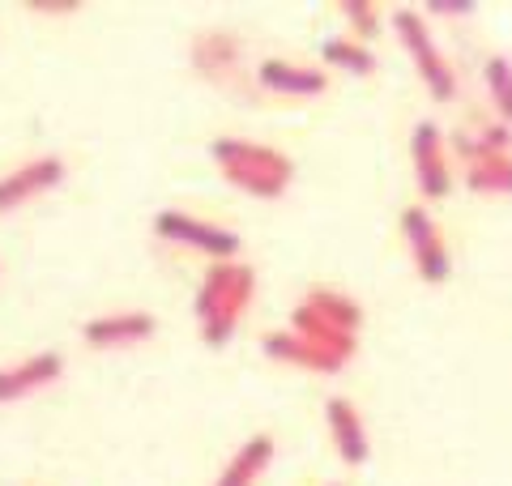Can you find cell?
Returning a JSON list of instances; mask_svg holds the SVG:
<instances>
[{"label":"cell","instance_id":"cell-17","mask_svg":"<svg viewBox=\"0 0 512 486\" xmlns=\"http://www.w3.org/2000/svg\"><path fill=\"white\" fill-rule=\"evenodd\" d=\"M320 56H325L329 69H342L350 77H372L380 69L376 52L367 43H359V39H325L320 43Z\"/></svg>","mask_w":512,"mask_h":486},{"label":"cell","instance_id":"cell-18","mask_svg":"<svg viewBox=\"0 0 512 486\" xmlns=\"http://www.w3.org/2000/svg\"><path fill=\"white\" fill-rule=\"evenodd\" d=\"M312 307V312H320L329 324H338V329L346 333H359V324H363V307L346 295V290H329V286H312L308 290V299H303Z\"/></svg>","mask_w":512,"mask_h":486},{"label":"cell","instance_id":"cell-10","mask_svg":"<svg viewBox=\"0 0 512 486\" xmlns=\"http://www.w3.org/2000/svg\"><path fill=\"white\" fill-rule=\"evenodd\" d=\"M64 376V359L56 350H43V354H30L22 363H5L0 367V405H13V401H26L52 388Z\"/></svg>","mask_w":512,"mask_h":486},{"label":"cell","instance_id":"cell-23","mask_svg":"<svg viewBox=\"0 0 512 486\" xmlns=\"http://www.w3.org/2000/svg\"><path fill=\"white\" fill-rule=\"evenodd\" d=\"M26 9L35 13V18H73L77 9V0H26Z\"/></svg>","mask_w":512,"mask_h":486},{"label":"cell","instance_id":"cell-16","mask_svg":"<svg viewBox=\"0 0 512 486\" xmlns=\"http://www.w3.org/2000/svg\"><path fill=\"white\" fill-rule=\"evenodd\" d=\"M466 188L478 197H512V154H487L466 167Z\"/></svg>","mask_w":512,"mask_h":486},{"label":"cell","instance_id":"cell-20","mask_svg":"<svg viewBox=\"0 0 512 486\" xmlns=\"http://www.w3.org/2000/svg\"><path fill=\"white\" fill-rule=\"evenodd\" d=\"M483 86H487V99L495 107V116H500V124L512 128V60L508 56H487Z\"/></svg>","mask_w":512,"mask_h":486},{"label":"cell","instance_id":"cell-9","mask_svg":"<svg viewBox=\"0 0 512 486\" xmlns=\"http://www.w3.org/2000/svg\"><path fill=\"white\" fill-rule=\"evenodd\" d=\"M158 329V320L150 312H107L82 324V342L90 350H133L141 342H150Z\"/></svg>","mask_w":512,"mask_h":486},{"label":"cell","instance_id":"cell-4","mask_svg":"<svg viewBox=\"0 0 512 486\" xmlns=\"http://www.w3.org/2000/svg\"><path fill=\"white\" fill-rule=\"evenodd\" d=\"M154 235L163 243H171V248H188V252L210 256V265L214 261H235L239 248H244L231 226L192 218V214H184V209H163V214H154Z\"/></svg>","mask_w":512,"mask_h":486},{"label":"cell","instance_id":"cell-24","mask_svg":"<svg viewBox=\"0 0 512 486\" xmlns=\"http://www.w3.org/2000/svg\"><path fill=\"white\" fill-rule=\"evenodd\" d=\"M333 486H342V482H333Z\"/></svg>","mask_w":512,"mask_h":486},{"label":"cell","instance_id":"cell-21","mask_svg":"<svg viewBox=\"0 0 512 486\" xmlns=\"http://www.w3.org/2000/svg\"><path fill=\"white\" fill-rule=\"evenodd\" d=\"M342 18L350 26V39H376L380 35V9L372 5V0H342Z\"/></svg>","mask_w":512,"mask_h":486},{"label":"cell","instance_id":"cell-13","mask_svg":"<svg viewBox=\"0 0 512 486\" xmlns=\"http://www.w3.org/2000/svg\"><path fill=\"white\" fill-rule=\"evenodd\" d=\"M291 333H299L303 342L320 346L329 359H338L342 367L355 359V350H359V333H346V329H338V324H329L320 312H312L308 303H299L291 312Z\"/></svg>","mask_w":512,"mask_h":486},{"label":"cell","instance_id":"cell-8","mask_svg":"<svg viewBox=\"0 0 512 486\" xmlns=\"http://www.w3.org/2000/svg\"><path fill=\"white\" fill-rule=\"evenodd\" d=\"M188 64L210 81V86H235L239 64H244V47H239L231 30H201L188 47Z\"/></svg>","mask_w":512,"mask_h":486},{"label":"cell","instance_id":"cell-7","mask_svg":"<svg viewBox=\"0 0 512 486\" xmlns=\"http://www.w3.org/2000/svg\"><path fill=\"white\" fill-rule=\"evenodd\" d=\"M64 175H69V167H64L60 154H39L22 167H13L9 175H0V214H18L22 205L43 197V192H56Z\"/></svg>","mask_w":512,"mask_h":486},{"label":"cell","instance_id":"cell-14","mask_svg":"<svg viewBox=\"0 0 512 486\" xmlns=\"http://www.w3.org/2000/svg\"><path fill=\"white\" fill-rule=\"evenodd\" d=\"M261 350H265L274 363H282V367H303V371H316V376H338V371H346L338 359H329V354L320 350V346L303 342V337H299V333H291V329L265 333Z\"/></svg>","mask_w":512,"mask_h":486},{"label":"cell","instance_id":"cell-12","mask_svg":"<svg viewBox=\"0 0 512 486\" xmlns=\"http://www.w3.org/2000/svg\"><path fill=\"white\" fill-rule=\"evenodd\" d=\"M325 423L333 431V448H338V457L346 465H367V457H372V440H367V423L363 414L350 405L346 397H329L325 401Z\"/></svg>","mask_w":512,"mask_h":486},{"label":"cell","instance_id":"cell-19","mask_svg":"<svg viewBox=\"0 0 512 486\" xmlns=\"http://www.w3.org/2000/svg\"><path fill=\"white\" fill-rule=\"evenodd\" d=\"M453 150L461 154V158H470V162H478V158H487V154H508L512 150V128L508 124H500V120H491V124H483L478 133H453Z\"/></svg>","mask_w":512,"mask_h":486},{"label":"cell","instance_id":"cell-1","mask_svg":"<svg viewBox=\"0 0 512 486\" xmlns=\"http://www.w3.org/2000/svg\"><path fill=\"white\" fill-rule=\"evenodd\" d=\"M256 295V273L244 261H214L205 269V278L197 286V299H192V316L201 324V342L205 346H227L244 312L252 307Z\"/></svg>","mask_w":512,"mask_h":486},{"label":"cell","instance_id":"cell-22","mask_svg":"<svg viewBox=\"0 0 512 486\" xmlns=\"http://www.w3.org/2000/svg\"><path fill=\"white\" fill-rule=\"evenodd\" d=\"M474 0H427L423 18H436V22H461V18H474Z\"/></svg>","mask_w":512,"mask_h":486},{"label":"cell","instance_id":"cell-11","mask_svg":"<svg viewBox=\"0 0 512 486\" xmlns=\"http://www.w3.org/2000/svg\"><path fill=\"white\" fill-rule=\"evenodd\" d=\"M256 81L269 94H282V99H320L329 90L325 69H316V64H291L282 56H269L256 64Z\"/></svg>","mask_w":512,"mask_h":486},{"label":"cell","instance_id":"cell-2","mask_svg":"<svg viewBox=\"0 0 512 486\" xmlns=\"http://www.w3.org/2000/svg\"><path fill=\"white\" fill-rule=\"evenodd\" d=\"M210 158L218 162L222 180L256 201H278L295 180V162L265 141L218 137V141H210Z\"/></svg>","mask_w":512,"mask_h":486},{"label":"cell","instance_id":"cell-6","mask_svg":"<svg viewBox=\"0 0 512 486\" xmlns=\"http://www.w3.org/2000/svg\"><path fill=\"white\" fill-rule=\"evenodd\" d=\"M410 167H414V184H419L423 201H444L453 192V167H448V150H444V133L436 120H419L410 133Z\"/></svg>","mask_w":512,"mask_h":486},{"label":"cell","instance_id":"cell-15","mask_svg":"<svg viewBox=\"0 0 512 486\" xmlns=\"http://www.w3.org/2000/svg\"><path fill=\"white\" fill-rule=\"evenodd\" d=\"M274 452H278V444H274V435H252V440H244L235 448V457L222 465V474L214 478V486H256L265 478V469L274 465Z\"/></svg>","mask_w":512,"mask_h":486},{"label":"cell","instance_id":"cell-5","mask_svg":"<svg viewBox=\"0 0 512 486\" xmlns=\"http://www.w3.org/2000/svg\"><path fill=\"white\" fill-rule=\"evenodd\" d=\"M402 235H406L414 273H419L427 286H440V282L453 278V256H448V243H444V235H440L436 218L427 214V205L402 209Z\"/></svg>","mask_w":512,"mask_h":486},{"label":"cell","instance_id":"cell-3","mask_svg":"<svg viewBox=\"0 0 512 486\" xmlns=\"http://www.w3.org/2000/svg\"><path fill=\"white\" fill-rule=\"evenodd\" d=\"M393 35L402 43V52L410 56L414 73L427 86V94L436 103H453L457 94V69L448 64V56L440 52L436 35H431V26L419 9H393Z\"/></svg>","mask_w":512,"mask_h":486}]
</instances>
